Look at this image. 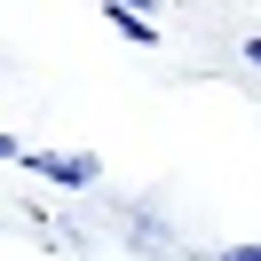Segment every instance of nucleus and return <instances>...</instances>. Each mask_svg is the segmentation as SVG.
<instances>
[{
    "mask_svg": "<svg viewBox=\"0 0 261 261\" xmlns=\"http://www.w3.org/2000/svg\"><path fill=\"white\" fill-rule=\"evenodd\" d=\"M24 166H32L40 182H64V190H87V182L103 174V159L95 150H16Z\"/></svg>",
    "mask_w": 261,
    "mask_h": 261,
    "instance_id": "nucleus-1",
    "label": "nucleus"
},
{
    "mask_svg": "<svg viewBox=\"0 0 261 261\" xmlns=\"http://www.w3.org/2000/svg\"><path fill=\"white\" fill-rule=\"evenodd\" d=\"M103 24H111L119 40H135V48H159V24H150V16H135V8H103Z\"/></svg>",
    "mask_w": 261,
    "mask_h": 261,
    "instance_id": "nucleus-2",
    "label": "nucleus"
},
{
    "mask_svg": "<svg viewBox=\"0 0 261 261\" xmlns=\"http://www.w3.org/2000/svg\"><path fill=\"white\" fill-rule=\"evenodd\" d=\"M222 261H261V238H245V245H229Z\"/></svg>",
    "mask_w": 261,
    "mask_h": 261,
    "instance_id": "nucleus-3",
    "label": "nucleus"
},
{
    "mask_svg": "<svg viewBox=\"0 0 261 261\" xmlns=\"http://www.w3.org/2000/svg\"><path fill=\"white\" fill-rule=\"evenodd\" d=\"M111 8H135V16H150V8H159V0H111Z\"/></svg>",
    "mask_w": 261,
    "mask_h": 261,
    "instance_id": "nucleus-4",
    "label": "nucleus"
},
{
    "mask_svg": "<svg viewBox=\"0 0 261 261\" xmlns=\"http://www.w3.org/2000/svg\"><path fill=\"white\" fill-rule=\"evenodd\" d=\"M16 150H24V143H16V135H0V159H16Z\"/></svg>",
    "mask_w": 261,
    "mask_h": 261,
    "instance_id": "nucleus-5",
    "label": "nucleus"
},
{
    "mask_svg": "<svg viewBox=\"0 0 261 261\" xmlns=\"http://www.w3.org/2000/svg\"><path fill=\"white\" fill-rule=\"evenodd\" d=\"M245 64H253V71H261V40H253V48H245Z\"/></svg>",
    "mask_w": 261,
    "mask_h": 261,
    "instance_id": "nucleus-6",
    "label": "nucleus"
}]
</instances>
